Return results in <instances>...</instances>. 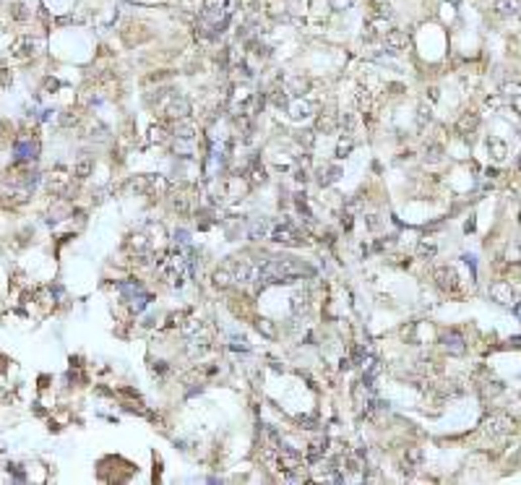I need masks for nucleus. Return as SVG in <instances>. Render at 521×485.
I'll return each instance as SVG.
<instances>
[{
	"label": "nucleus",
	"mask_w": 521,
	"mask_h": 485,
	"mask_svg": "<svg viewBox=\"0 0 521 485\" xmlns=\"http://www.w3.org/2000/svg\"><path fill=\"white\" fill-rule=\"evenodd\" d=\"M315 269L302 264L297 259H269L253 269V279L258 284H279V282H295L300 277H313Z\"/></svg>",
	"instance_id": "obj_1"
},
{
	"label": "nucleus",
	"mask_w": 521,
	"mask_h": 485,
	"mask_svg": "<svg viewBox=\"0 0 521 485\" xmlns=\"http://www.w3.org/2000/svg\"><path fill=\"white\" fill-rule=\"evenodd\" d=\"M159 271L172 287H180L182 277H185V271H188V259H182L180 251H172L164 261H159Z\"/></svg>",
	"instance_id": "obj_2"
},
{
	"label": "nucleus",
	"mask_w": 521,
	"mask_h": 485,
	"mask_svg": "<svg viewBox=\"0 0 521 485\" xmlns=\"http://www.w3.org/2000/svg\"><path fill=\"white\" fill-rule=\"evenodd\" d=\"M271 237L277 240V242H282V246H302L305 242V235H302V230L297 224H292V222H282V224H277L274 227V232H271Z\"/></svg>",
	"instance_id": "obj_3"
},
{
	"label": "nucleus",
	"mask_w": 521,
	"mask_h": 485,
	"mask_svg": "<svg viewBox=\"0 0 521 485\" xmlns=\"http://www.w3.org/2000/svg\"><path fill=\"white\" fill-rule=\"evenodd\" d=\"M435 282H438V287L443 292H456L459 290V279H456V271L451 269V266H440V269H435Z\"/></svg>",
	"instance_id": "obj_4"
},
{
	"label": "nucleus",
	"mask_w": 521,
	"mask_h": 485,
	"mask_svg": "<svg viewBox=\"0 0 521 485\" xmlns=\"http://www.w3.org/2000/svg\"><path fill=\"white\" fill-rule=\"evenodd\" d=\"M167 188H170V183L162 177V175H157V177H144V180H139V191H144L146 196H164L167 193Z\"/></svg>",
	"instance_id": "obj_5"
},
{
	"label": "nucleus",
	"mask_w": 521,
	"mask_h": 485,
	"mask_svg": "<svg viewBox=\"0 0 521 485\" xmlns=\"http://www.w3.org/2000/svg\"><path fill=\"white\" fill-rule=\"evenodd\" d=\"M237 282V261H227L224 266L217 269V274H214V284L217 287H229Z\"/></svg>",
	"instance_id": "obj_6"
},
{
	"label": "nucleus",
	"mask_w": 521,
	"mask_h": 485,
	"mask_svg": "<svg viewBox=\"0 0 521 485\" xmlns=\"http://www.w3.org/2000/svg\"><path fill=\"white\" fill-rule=\"evenodd\" d=\"M188 115H190V102L185 97L170 99V104H167V117H172L180 123V120H188Z\"/></svg>",
	"instance_id": "obj_7"
},
{
	"label": "nucleus",
	"mask_w": 521,
	"mask_h": 485,
	"mask_svg": "<svg viewBox=\"0 0 521 485\" xmlns=\"http://www.w3.org/2000/svg\"><path fill=\"white\" fill-rule=\"evenodd\" d=\"M511 426L513 422L508 420V417H503V415H495V417H490L487 422H485V433L490 436V438H495V436H505L511 431Z\"/></svg>",
	"instance_id": "obj_8"
},
{
	"label": "nucleus",
	"mask_w": 521,
	"mask_h": 485,
	"mask_svg": "<svg viewBox=\"0 0 521 485\" xmlns=\"http://www.w3.org/2000/svg\"><path fill=\"white\" fill-rule=\"evenodd\" d=\"M443 344H446V350H448L451 355H464V352H467L464 334H462V331H456V329H451L448 334L443 337Z\"/></svg>",
	"instance_id": "obj_9"
},
{
	"label": "nucleus",
	"mask_w": 521,
	"mask_h": 485,
	"mask_svg": "<svg viewBox=\"0 0 521 485\" xmlns=\"http://www.w3.org/2000/svg\"><path fill=\"white\" fill-rule=\"evenodd\" d=\"M407 44H409L407 32H402V29H391V32H386V47L391 52H404Z\"/></svg>",
	"instance_id": "obj_10"
},
{
	"label": "nucleus",
	"mask_w": 521,
	"mask_h": 485,
	"mask_svg": "<svg viewBox=\"0 0 521 485\" xmlns=\"http://www.w3.org/2000/svg\"><path fill=\"white\" fill-rule=\"evenodd\" d=\"M339 175H342V167L339 164H323V167L318 170V186H331V183H336L339 180Z\"/></svg>",
	"instance_id": "obj_11"
},
{
	"label": "nucleus",
	"mask_w": 521,
	"mask_h": 485,
	"mask_svg": "<svg viewBox=\"0 0 521 485\" xmlns=\"http://www.w3.org/2000/svg\"><path fill=\"white\" fill-rule=\"evenodd\" d=\"M315 131L318 133H334L336 131V115L334 112H320L318 115V120H315Z\"/></svg>",
	"instance_id": "obj_12"
},
{
	"label": "nucleus",
	"mask_w": 521,
	"mask_h": 485,
	"mask_svg": "<svg viewBox=\"0 0 521 485\" xmlns=\"http://www.w3.org/2000/svg\"><path fill=\"white\" fill-rule=\"evenodd\" d=\"M422 459H425V454H422L420 446H407V451H404V467L415 469V467L422 464Z\"/></svg>",
	"instance_id": "obj_13"
},
{
	"label": "nucleus",
	"mask_w": 521,
	"mask_h": 485,
	"mask_svg": "<svg viewBox=\"0 0 521 485\" xmlns=\"http://www.w3.org/2000/svg\"><path fill=\"white\" fill-rule=\"evenodd\" d=\"M490 295H493L498 302H511V297H513L511 284H505V282H498V284L490 287Z\"/></svg>",
	"instance_id": "obj_14"
},
{
	"label": "nucleus",
	"mask_w": 521,
	"mask_h": 485,
	"mask_svg": "<svg viewBox=\"0 0 521 485\" xmlns=\"http://www.w3.org/2000/svg\"><path fill=\"white\" fill-rule=\"evenodd\" d=\"M37 151H39V146L32 144V141H19V144H16V154H19V159H34Z\"/></svg>",
	"instance_id": "obj_15"
},
{
	"label": "nucleus",
	"mask_w": 521,
	"mask_h": 485,
	"mask_svg": "<svg viewBox=\"0 0 521 485\" xmlns=\"http://www.w3.org/2000/svg\"><path fill=\"white\" fill-rule=\"evenodd\" d=\"M308 308H310V295L308 292H297L292 297V311L300 316V313H308Z\"/></svg>",
	"instance_id": "obj_16"
},
{
	"label": "nucleus",
	"mask_w": 521,
	"mask_h": 485,
	"mask_svg": "<svg viewBox=\"0 0 521 485\" xmlns=\"http://www.w3.org/2000/svg\"><path fill=\"white\" fill-rule=\"evenodd\" d=\"M91 170H94V162H91L89 157H84V159H79V162H76V170H73V175L79 177V180H84V177H89V175H91Z\"/></svg>",
	"instance_id": "obj_17"
},
{
	"label": "nucleus",
	"mask_w": 521,
	"mask_h": 485,
	"mask_svg": "<svg viewBox=\"0 0 521 485\" xmlns=\"http://www.w3.org/2000/svg\"><path fill=\"white\" fill-rule=\"evenodd\" d=\"M175 136H177V139H182V141H193V139H196V128H193L190 123H182V120H180V123L175 126Z\"/></svg>",
	"instance_id": "obj_18"
},
{
	"label": "nucleus",
	"mask_w": 521,
	"mask_h": 485,
	"mask_svg": "<svg viewBox=\"0 0 521 485\" xmlns=\"http://www.w3.org/2000/svg\"><path fill=\"white\" fill-rule=\"evenodd\" d=\"M323 454H326V441L310 444V451H308V462H310V464H318L320 459H323Z\"/></svg>",
	"instance_id": "obj_19"
},
{
	"label": "nucleus",
	"mask_w": 521,
	"mask_h": 485,
	"mask_svg": "<svg viewBox=\"0 0 521 485\" xmlns=\"http://www.w3.org/2000/svg\"><path fill=\"white\" fill-rule=\"evenodd\" d=\"M355 149V139H352V133H344V139L339 141V146H336V157H349V151Z\"/></svg>",
	"instance_id": "obj_20"
},
{
	"label": "nucleus",
	"mask_w": 521,
	"mask_h": 485,
	"mask_svg": "<svg viewBox=\"0 0 521 485\" xmlns=\"http://www.w3.org/2000/svg\"><path fill=\"white\" fill-rule=\"evenodd\" d=\"M477 123H480V117L474 115V112H472V115H464L462 120H459V131H462V133L474 131V128H477Z\"/></svg>",
	"instance_id": "obj_21"
},
{
	"label": "nucleus",
	"mask_w": 521,
	"mask_h": 485,
	"mask_svg": "<svg viewBox=\"0 0 521 485\" xmlns=\"http://www.w3.org/2000/svg\"><path fill=\"white\" fill-rule=\"evenodd\" d=\"M164 139H167L164 126H151V128H149V144H162Z\"/></svg>",
	"instance_id": "obj_22"
},
{
	"label": "nucleus",
	"mask_w": 521,
	"mask_h": 485,
	"mask_svg": "<svg viewBox=\"0 0 521 485\" xmlns=\"http://www.w3.org/2000/svg\"><path fill=\"white\" fill-rule=\"evenodd\" d=\"M266 230H269V222H266V219H260V222H253V227H250V237H253V240H260V237H266Z\"/></svg>",
	"instance_id": "obj_23"
},
{
	"label": "nucleus",
	"mask_w": 521,
	"mask_h": 485,
	"mask_svg": "<svg viewBox=\"0 0 521 485\" xmlns=\"http://www.w3.org/2000/svg\"><path fill=\"white\" fill-rule=\"evenodd\" d=\"M32 47H34V42H32V39H19L13 50H16V55H19V57H26L29 52H32Z\"/></svg>",
	"instance_id": "obj_24"
},
{
	"label": "nucleus",
	"mask_w": 521,
	"mask_h": 485,
	"mask_svg": "<svg viewBox=\"0 0 521 485\" xmlns=\"http://www.w3.org/2000/svg\"><path fill=\"white\" fill-rule=\"evenodd\" d=\"M271 102L277 104V107H289V94L282 92V89H277V92L271 94Z\"/></svg>",
	"instance_id": "obj_25"
},
{
	"label": "nucleus",
	"mask_w": 521,
	"mask_h": 485,
	"mask_svg": "<svg viewBox=\"0 0 521 485\" xmlns=\"http://www.w3.org/2000/svg\"><path fill=\"white\" fill-rule=\"evenodd\" d=\"M425 159H430V162L440 159V146H438V144H433V146H427V149H425Z\"/></svg>",
	"instance_id": "obj_26"
},
{
	"label": "nucleus",
	"mask_w": 521,
	"mask_h": 485,
	"mask_svg": "<svg viewBox=\"0 0 521 485\" xmlns=\"http://www.w3.org/2000/svg\"><path fill=\"white\" fill-rule=\"evenodd\" d=\"M420 256H422V259H433V256H435V246H425V242H422V246H420Z\"/></svg>",
	"instance_id": "obj_27"
},
{
	"label": "nucleus",
	"mask_w": 521,
	"mask_h": 485,
	"mask_svg": "<svg viewBox=\"0 0 521 485\" xmlns=\"http://www.w3.org/2000/svg\"><path fill=\"white\" fill-rule=\"evenodd\" d=\"M266 180V170L264 167H253V183H264Z\"/></svg>",
	"instance_id": "obj_28"
},
{
	"label": "nucleus",
	"mask_w": 521,
	"mask_h": 485,
	"mask_svg": "<svg viewBox=\"0 0 521 485\" xmlns=\"http://www.w3.org/2000/svg\"><path fill=\"white\" fill-rule=\"evenodd\" d=\"M258 331H264V334H269V337H274V329H271V326H269L266 321H260V324H258Z\"/></svg>",
	"instance_id": "obj_29"
},
{
	"label": "nucleus",
	"mask_w": 521,
	"mask_h": 485,
	"mask_svg": "<svg viewBox=\"0 0 521 485\" xmlns=\"http://www.w3.org/2000/svg\"><path fill=\"white\" fill-rule=\"evenodd\" d=\"M425 120H430V110H420V126H425Z\"/></svg>",
	"instance_id": "obj_30"
},
{
	"label": "nucleus",
	"mask_w": 521,
	"mask_h": 485,
	"mask_svg": "<svg viewBox=\"0 0 521 485\" xmlns=\"http://www.w3.org/2000/svg\"><path fill=\"white\" fill-rule=\"evenodd\" d=\"M342 227H344V230H349V227H352V217H349V214L342 217Z\"/></svg>",
	"instance_id": "obj_31"
}]
</instances>
